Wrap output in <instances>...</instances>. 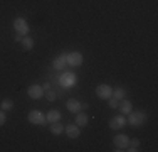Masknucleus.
<instances>
[{
  "label": "nucleus",
  "mask_w": 158,
  "mask_h": 152,
  "mask_svg": "<svg viewBox=\"0 0 158 152\" xmlns=\"http://www.w3.org/2000/svg\"><path fill=\"white\" fill-rule=\"evenodd\" d=\"M64 132L67 134V137H69V139H77V137L81 135L79 125H76V123H69L67 127H64Z\"/></svg>",
  "instance_id": "nucleus-10"
},
{
  "label": "nucleus",
  "mask_w": 158,
  "mask_h": 152,
  "mask_svg": "<svg viewBox=\"0 0 158 152\" xmlns=\"http://www.w3.org/2000/svg\"><path fill=\"white\" fill-rule=\"evenodd\" d=\"M49 130H51L52 135H61L64 132V125L61 122H52V123L49 125Z\"/></svg>",
  "instance_id": "nucleus-14"
},
{
  "label": "nucleus",
  "mask_w": 158,
  "mask_h": 152,
  "mask_svg": "<svg viewBox=\"0 0 158 152\" xmlns=\"http://www.w3.org/2000/svg\"><path fill=\"white\" fill-rule=\"evenodd\" d=\"M66 58H67V66H73V68L81 66L82 61H84L82 54H81V52H77V51H74V52H67Z\"/></svg>",
  "instance_id": "nucleus-4"
},
{
  "label": "nucleus",
  "mask_w": 158,
  "mask_h": 152,
  "mask_svg": "<svg viewBox=\"0 0 158 152\" xmlns=\"http://www.w3.org/2000/svg\"><path fill=\"white\" fill-rule=\"evenodd\" d=\"M146 120H148V115H146L145 110H136V112H133V110H131V112L128 113L126 123H130L131 127H141Z\"/></svg>",
  "instance_id": "nucleus-1"
},
{
  "label": "nucleus",
  "mask_w": 158,
  "mask_h": 152,
  "mask_svg": "<svg viewBox=\"0 0 158 152\" xmlns=\"http://www.w3.org/2000/svg\"><path fill=\"white\" fill-rule=\"evenodd\" d=\"M118 108H119V112H121V115H128V113L133 110V103H131L130 100H119V105H118Z\"/></svg>",
  "instance_id": "nucleus-13"
},
{
  "label": "nucleus",
  "mask_w": 158,
  "mask_h": 152,
  "mask_svg": "<svg viewBox=\"0 0 158 152\" xmlns=\"http://www.w3.org/2000/svg\"><path fill=\"white\" fill-rule=\"evenodd\" d=\"M52 68H54V69H64V68H67V58H66V54H59L57 58L52 59Z\"/></svg>",
  "instance_id": "nucleus-11"
},
{
  "label": "nucleus",
  "mask_w": 158,
  "mask_h": 152,
  "mask_svg": "<svg viewBox=\"0 0 158 152\" xmlns=\"http://www.w3.org/2000/svg\"><path fill=\"white\" fill-rule=\"evenodd\" d=\"M108 103H110L111 108H118V105H119V100H116L114 96H110L108 98Z\"/></svg>",
  "instance_id": "nucleus-22"
},
{
  "label": "nucleus",
  "mask_w": 158,
  "mask_h": 152,
  "mask_svg": "<svg viewBox=\"0 0 158 152\" xmlns=\"http://www.w3.org/2000/svg\"><path fill=\"white\" fill-rule=\"evenodd\" d=\"M20 44H22V47H24L25 51H31V49L34 47V39H32V37L27 34V36H24V37H22Z\"/></svg>",
  "instance_id": "nucleus-17"
},
{
  "label": "nucleus",
  "mask_w": 158,
  "mask_h": 152,
  "mask_svg": "<svg viewBox=\"0 0 158 152\" xmlns=\"http://www.w3.org/2000/svg\"><path fill=\"white\" fill-rule=\"evenodd\" d=\"M113 96H114L116 100H123V98L126 96V90L121 88V86H118V88L113 90Z\"/></svg>",
  "instance_id": "nucleus-19"
},
{
  "label": "nucleus",
  "mask_w": 158,
  "mask_h": 152,
  "mask_svg": "<svg viewBox=\"0 0 158 152\" xmlns=\"http://www.w3.org/2000/svg\"><path fill=\"white\" fill-rule=\"evenodd\" d=\"M0 108L2 110H14V100H10V98H3L2 103H0Z\"/></svg>",
  "instance_id": "nucleus-20"
},
{
  "label": "nucleus",
  "mask_w": 158,
  "mask_h": 152,
  "mask_svg": "<svg viewBox=\"0 0 158 152\" xmlns=\"http://www.w3.org/2000/svg\"><path fill=\"white\" fill-rule=\"evenodd\" d=\"M22 37H24V36H22V34L15 32V36H14V41H15V42H20V41H22Z\"/></svg>",
  "instance_id": "nucleus-24"
},
{
  "label": "nucleus",
  "mask_w": 158,
  "mask_h": 152,
  "mask_svg": "<svg viewBox=\"0 0 158 152\" xmlns=\"http://www.w3.org/2000/svg\"><path fill=\"white\" fill-rule=\"evenodd\" d=\"M128 142H130V137L125 135V134H118V135H114V139H113V144H114V147H116V150H125L126 147H128Z\"/></svg>",
  "instance_id": "nucleus-5"
},
{
  "label": "nucleus",
  "mask_w": 158,
  "mask_h": 152,
  "mask_svg": "<svg viewBox=\"0 0 158 152\" xmlns=\"http://www.w3.org/2000/svg\"><path fill=\"white\" fill-rule=\"evenodd\" d=\"M27 120L31 122V123H34V125H46L47 123L46 115H44L40 110H32V112H29Z\"/></svg>",
  "instance_id": "nucleus-2"
},
{
  "label": "nucleus",
  "mask_w": 158,
  "mask_h": 152,
  "mask_svg": "<svg viewBox=\"0 0 158 152\" xmlns=\"http://www.w3.org/2000/svg\"><path fill=\"white\" fill-rule=\"evenodd\" d=\"M7 122V115H5V110H0V127Z\"/></svg>",
  "instance_id": "nucleus-23"
},
{
  "label": "nucleus",
  "mask_w": 158,
  "mask_h": 152,
  "mask_svg": "<svg viewBox=\"0 0 158 152\" xmlns=\"http://www.w3.org/2000/svg\"><path fill=\"white\" fill-rule=\"evenodd\" d=\"M126 125V118L125 115H116L110 120V128L111 130H121L123 127Z\"/></svg>",
  "instance_id": "nucleus-8"
},
{
  "label": "nucleus",
  "mask_w": 158,
  "mask_h": 152,
  "mask_svg": "<svg viewBox=\"0 0 158 152\" xmlns=\"http://www.w3.org/2000/svg\"><path fill=\"white\" fill-rule=\"evenodd\" d=\"M46 98L49 101H54V100H57V93H56L54 90H47V93H46Z\"/></svg>",
  "instance_id": "nucleus-21"
},
{
  "label": "nucleus",
  "mask_w": 158,
  "mask_h": 152,
  "mask_svg": "<svg viewBox=\"0 0 158 152\" xmlns=\"http://www.w3.org/2000/svg\"><path fill=\"white\" fill-rule=\"evenodd\" d=\"M125 150H130V152L140 150V140H138V139H130V142H128V147H126Z\"/></svg>",
  "instance_id": "nucleus-18"
},
{
  "label": "nucleus",
  "mask_w": 158,
  "mask_h": 152,
  "mask_svg": "<svg viewBox=\"0 0 158 152\" xmlns=\"http://www.w3.org/2000/svg\"><path fill=\"white\" fill-rule=\"evenodd\" d=\"M59 83H61L62 88H71V86L76 85V76L73 73H62L59 78Z\"/></svg>",
  "instance_id": "nucleus-7"
},
{
  "label": "nucleus",
  "mask_w": 158,
  "mask_h": 152,
  "mask_svg": "<svg viewBox=\"0 0 158 152\" xmlns=\"http://www.w3.org/2000/svg\"><path fill=\"white\" fill-rule=\"evenodd\" d=\"M89 122V117L86 115L84 112H77L76 113V125H79V127H86Z\"/></svg>",
  "instance_id": "nucleus-15"
},
{
  "label": "nucleus",
  "mask_w": 158,
  "mask_h": 152,
  "mask_svg": "<svg viewBox=\"0 0 158 152\" xmlns=\"http://www.w3.org/2000/svg\"><path fill=\"white\" fill-rule=\"evenodd\" d=\"M46 120L49 123H52V122H59L61 120V112L59 110H51V112L46 113Z\"/></svg>",
  "instance_id": "nucleus-16"
},
{
  "label": "nucleus",
  "mask_w": 158,
  "mask_h": 152,
  "mask_svg": "<svg viewBox=\"0 0 158 152\" xmlns=\"http://www.w3.org/2000/svg\"><path fill=\"white\" fill-rule=\"evenodd\" d=\"M27 95L32 100H40V98L44 96V88L40 85H31L27 90Z\"/></svg>",
  "instance_id": "nucleus-9"
},
{
  "label": "nucleus",
  "mask_w": 158,
  "mask_h": 152,
  "mask_svg": "<svg viewBox=\"0 0 158 152\" xmlns=\"http://www.w3.org/2000/svg\"><path fill=\"white\" fill-rule=\"evenodd\" d=\"M96 95L99 100H108L110 96H113V88L110 85H106V83H103V85H99L96 88Z\"/></svg>",
  "instance_id": "nucleus-6"
},
{
  "label": "nucleus",
  "mask_w": 158,
  "mask_h": 152,
  "mask_svg": "<svg viewBox=\"0 0 158 152\" xmlns=\"http://www.w3.org/2000/svg\"><path fill=\"white\" fill-rule=\"evenodd\" d=\"M42 88H44V91L51 90V83H44V85H42Z\"/></svg>",
  "instance_id": "nucleus-25"
},
{
  "label": "nucleus",
  "mask_w": 158,
  "mask_h": 152,
  "mask_svg": "<svg viewBox=\"0 0 158 152\" xmlns=\"http://www.w3.org/2000/svg\"><path fill=\"white\" fill-rule=\"evenodd\" d=\"M14 30L19 34H22V36H27L31 27H29L27 20H25L24 17H17V19H14Z\"/></svg>",
  "instance_id": "nucleus-3"
},
{
  "label": "nucleus",
  "mask_w": 158,
  "mask_h": 152,
  "mask_svg": "<svg viewBox=\"0 0 158 152\" xmlns=\"http://www.w3.org/2000/svg\"><path fill=\"white\" fill-rule=\"evenodd\" d=\"M66 106H67V110H69V112H73V113L81 112V101L76 100V98H69V100L66 101Z\"/></svg>",
  "instance_id": "nucleus-12"
}]
</instances>
